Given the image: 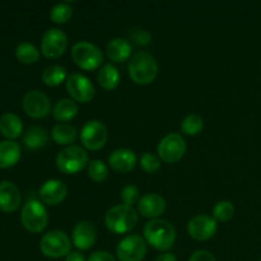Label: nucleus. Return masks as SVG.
<instances>
[{"mask_svg": "<svg viewBox=\"0 0 261 261\" xmlns=\"http://www.w3.org/2000/svg\"><path fill=\"white\" fill-rule=\"evenodd\" d=\"M155 261H177L176 256L173 254H170V252H165V254L160 255V256L155 259Z\"/></svg>", "mask_w": 261, "mask_h": 261, "instance_id": "39", "label": "nucleus"}, {"mask_svg": "<svg viewBox=\"0 0 261 261\" xmlns=\"http://www.w3.org/2000/svg\"><path fill=\"white\" fill-rule=\"evenodd\" d=\"M70 239L68 234L63 231H54L47 232L43 234L40 242V250L46 257L50 259H59V257L68 256L70 254Z\"/></svg>", "mask_w": 261, "mask_h": 261, "instance_id": "7", "label": "nucleus"}, {"mask_svg": "<svg viewBox=\"0 0 261 261\" xmlns=\"http://www.w3.org/2000/svg\"><path fill=\"white\" fill-rule=\"evenodd\" d=\"M144 240L153 249L158 251H167L173 246L176 231L172 224L166 219H152L144 227Z\"/></svg>", "mask_w": 261, "mask_h": 261, "instance_id": "1", "label": "nucleus"}, {"mask_svg": "<svg viewBox=\"0 0 261 261\" xmlns=\"http://www.w3.org/2000/svg\"><path fill=\"white\" fill-rule=\"evenodd\" d=\"M23 110L28 116L33 119H42L46 117L51 111L50 98L43 92L30 91L24 94L22 101Z\"/></svg>", "mask_w": 261, "mask_h": 261, "instance_id": "13", "label": "nucleus"}, {"mask_svg": "<svg viewBox=\"0 0 261 261\" xmlns=\"http://www.w3.org/2000/svg\"><path fill=\"white\" fill-rule=\"evenodd\" d=\"M188 232L190 237L198 241H206L212 239L217 232V221L213 217L195 216L188 223Z\"/></svg>", "mask_w": 261, "mask_h": 261, "instance_id": "14", "label": "nucleus"}, {"mask_svg": "<svg viewBox=\"0 0 261 261\" xmlns=\"http://www.w3.org/2000/svg\"><path fill=\"white\" fill-rule=\"evenodd\" d=\"M189 261H216L213 255L209 251H205V250H199V251L194 252L190 256Z\"/></svg>", "mask_w": 261, "mask_h": 261, "instance_id": "37", "label": "nucleus"}, {"mask_svg": "<svg viewBox=\"0 0 261 261\" xmlns=\"http://www.w3.org/2000/svg\"><path fill=\"white\" fill-rule=\"evenodd\" d=\"M234 206L231 201L222 200L213 208V218L219 222H228L233 217Z\"/></svg>", "mask_w": 261, "mask_h": 261, "instance_id": "32", "label": "nucleus"}, {"mask_svg": "<svg viewBox=\"0 0 261 261\" xmlns=\"http://www.w3.org/2000/svg\"><path fill=\"white\" fill-rule=\"evenodd\" d=\"M88 261H116V259L107 251H94L89 255Z\"/></svg>", "mask_w": 261, "mask_h": 261, "instance_id": "36", "label": "nucleus"}, {"mask_svg": "<svg viewBox=\"0 0 261 261\" xmlns=\"http://www.w3.org/2000/svg\"><path fill=\"white\" fill-rule=\"evenodd\" d=\"M71 58L75 65L83 70H94L101 66L103 61V54L101 48L88 41H81L74 43L71 47Z\"/></svg>", "mask_w": 261, "mask_h": 261, "instance_id": "5", "label": "nucleus"}, {"mask_svg": "<svg viewBox=\"0 0 261 261\" xmlns=\"http://www.w3.org/2000/svg\"><path fill=\"white\" fill-rule=\"evenodd\" d=\"M116 255L120 261H142L147 255V242L139 234H130L119 242Z\"/></svg>", "mask_w": 261, "mask_h": 261, "instance_id": "8", "label": "nucleus"}, {"mask_svg": "<svg viewBox=\"0 0 261 261\" xmlns=\"http://www.w3.org/2000/svg\"><path fill=\"white\" fill-rule=\"evenodd\" d=\"M20 222L31 233L42 232L48 223V214L45 205L38 200L27 201L20 213Z\"/></svg>", "mask_w": 261, "mask_h": 261, "instance_id": "6", "label": "nucleus"}, {"mask_svg": "<svg viewBox=\"0 0 261 261\" xmlns=\"http://www.w3.org/2000/svg\"><path fill=\"white\" fill-rule=\"evenodd\" d=\"M140 167L147 173H155L161 168V158L153 153H144L140 157Z\"/></svg>", "mask_w": 261, "mask_h": 261, "instance_id": "33", "label": "nucleus"}, {"mask_svg": "<svg viewBox=\"0 0 261 261\" xmlns=\"http://www.w3.org/2000/svg\"><path fill=\"white\" fill-rule=\"evenodd\" d=\"M204 121L199 115H188L181 122V130L186 135H198L203 130Z\"/></svg>", "mask_w": 261, "mask_h": 261, "instance_id": "30", "label": "nucleus"}, {"mask_svg": "<svg viewBox=\"0 0 261 261\" xmlns=\"http://www.w3.org/2000/svg\"><path fill=\"white\" fill-rule=\"evenodd\" d=\"M42 82L48 87H58L63 82H66L68 74L66 69L60 65H50L42 71Z\"/></svg>", "mask_w": 261, "mask_h": 261, "instance_id": "27", "label": "nucleus"}, {"mask_svg": "<svg viewBox=\"0 0 261 261\" xmlns=\"http://www.w3.org/2000/svg\"><path fill=\"white\" fill-rule=\"evenodd\" d=\"M97 81L102 88L106 89V91H112L120 83L119 70L112 64H105L97 74Z\"/></svg>", "mask_w": 261, "mask_h": 261, "instance_id": "25", "label": "nucleus"}, {"mask_svg": "<svg viewBox=\"0 0 261 261\" xmlns=\"http://www.w3.org/2000/svg\"><path fill=\"white\" fill-rule=\"evenodd\" d=\"M106 54L114 63H124L132 55V45L125 38H114L107 43Z\"/></svg>", "mask_w": 261, "mask_h": 261, "instance_id": "20", "label": "nucleus"}, {"mask_svg": "<svg viewBox=\"0 0 261 261\" xmlns=\"http://www.w3.org/2000/svg\"><path fill=\"white\" fill-rule=\"evenodd\" d=\"M140 193L139 189L135 185H126L125 188H122L121 193H120V198L124 201L125 205L133 206V204L138 203L140 200Z\"/></svg>", "mask_w": 261, "mask_h": 261, "instance_id": "34", "label": "nucleus"}, {"mask_svg": "<svg viewBox=\"0 0 261 261\" xmlns=\"http://www.w3.org/2000/svg\"><path fill=\"white\" fill-rule=\"evenodd\" d=\"M65 261H86V257L78 251H71L68 256L65 257Z\"/></svg>", "mask_w": 261, "mask_h": 261, "instance_id": "38", "label": "nucleus"}, {"mask_svg": "<svg viewBox=\"0 0 261 261\" xmlns=\"http://www.w3.org/2000/svg\"><path fill=\"white\" fill-rule=\"evenodd\" d=\"M260 261H261V259H260Z\"/></svg>", "mask_w": 261, "mask_h": 261, "instance_id": "40", "label": "nucleus"}, {"mask_svg": "<svg viewBox=\"0 0 261 261\" xmlns=\"http://www.w3.org/2000/svg\"><path fill=\"white\" fill-rule=\"evenodd\" d=\"M48 142V134L43 127L32 126L27 129L23 135V143L30 149H40L43 148Z\"/></svg>", "mask_w": 261, "mask_h": 261, "instance_id": "26", "label": "nucleus"}, {"mask_svg": "<svg viewBox=\"0 0 261 261\" xmlns=\"http://www.w3.org/2000/svg\"><path fill=\"white\" fill-rule=\"evenodd\" d=\"M138 219V212L133 206L119 204L107 211L105 223L114 233L124 234L137 227Z\"/></svg>", "mask_w": 261, "mask_h": 261, "instance_id": "3", "label": "nucleus"}, {"mask_svg": "<svg viewBox=\"0 0 261 261\" xmlns=\"http://www.w3.org/2000/svg\"><path fill=\"white\" fill-rule=\"evenodd\" d=\"M130 38H132L133 42L138 46H147L149 45L150 41H152V36L148 31L142 30V28H134V30L130 32Z\"/></svg>", "mask_w": 261, "mask_h": 261, "instance_id": "35", "label": "nucleus"}, {"mask_svg": "<svg viewBox=\"0 0 261 261\" xmlns=\"http://www.w3.org/2000/svg\"><path fill=\"white\" fill-rule=\"evenodd\" d=\"M88 176L94 182H102L109 176V167L101 160H93L88 163Z\"/></svg>", "mask_w": 261, "mask_h": 261, "instance_id": "31", "label": "nucleus"}, {"mask_svg": "<svg viewBox=\"0 0 261 261\" xmlns=\"http://www.w3.org/2000/svg\"><path fill=\"white\" fill-rule=\"evenodd\" d=\"M15 56L23 64H35L40 59V51L33 43L20 42L15 48Z\"/></svg>", "mask_w": 261, "mask_h": 261, "instance_id": "28", "label": "nucleus"}, {"mask_svg": "<svg viewBox=\"0 0 261 261\" xmlns=\"http://www.w3.org/2000/svg\"><path fill=\"white\" fill-rule=\"evenodd\" d=\"M51 137H53L54 142L59 145H71L76 140L78 137V132L75 127L66 122H60V124L55 125L51 130Z\"/></svg>", "mask_w": 261, "mask_h": 261, "instance_id": "23", "label": "nucleus"}, {"mask_svg": "<svg viewBox=\"0 0 261 261\" xmlns=\"http://www.w3.org/2000/svg\"><path fill=\"white\" fill-rule=\"evenodd\" d=\"M166 201L158 194H145L138 201V212L145 218L157 219L165 212Z\"/></svg>", "mask_w": 261, "mask_h": 261, "instance_id": "17", "label": "nucleus"}, {"mask_svg": "<svg viewBox=\"0 0 261 261\" xmlns=\"http://www.w3.org/2000/svg\"><path fill=\"white\" fill-rule=\"evenodd\" d=\"M97 239V231L93 223L88 221H82L75 224L73 229V245L78 250L86 251L94 245Z\"/></svg>", "mask_w": 261, "mask_h": 261, "instance_id": "15", "label": "nucleus"}, {"mask_svg": "<svg viewBox=\"0 0 261 261\" xmlns=\"http://www.w3.org/2000/svg\"><path fill=\"white\" fill-rule=\"evenodd\" d=\"M20 158V147L13 140L0 142V168L13 167Z\"/></svg>", "mask_w": 261, "mask_h": 261, "instance_id": "21", "label": "nucleus"}, {"mask_svg": "<svg viewBox=\"0 0 261 261\" xmlns=\"http://www.w3.org/2000/svg\"><path fill=\"white\" fill-rule=\"evenodd\" d=\"M88 154L78 145H69L56 155V167L66 175H75L88 166Z\"/></svg>", "mask_w": 261, "mask_h": 261, "instance_id": "4", "label": "nucleus"}, {"mask_svg": "<svg viewBox=\"0 0 261 261\" xmlns=\"http://www.w3.org/2000/svg\"><path fill=\"white\" fill-rule=\"evenodd\" d=\"M109 163L114 171L119 173H126L134 170L137 166V155L133 150L120 148L114 150L109 157Z\"/></svg>", "mask_w": 261, "mask_h": 261, "instance_id": "19", "label": "nucleus"}, {"mask_svg": "<svg viewBox=\"0 0 261 261\" xmlns=\"http://www.w3.org/2000/svg\"><path fill=\"white\" fill-rule=\"evenodd\" d=\"M71 14H73V9H71L69 3H58L54 5L50 10V18L54 23L58 24H63L70 19Z\"/></svg>", "mask_w": 261, "mask_h": 261, "instance_id": "29", "label": "nucleus"}, {"mask_svg": "<svg viewBox=\"0 0 261 261\" xmlns=\"http://www.w3.org/2000/svg\"><path fill=\"white\" fill-rule=\"evenodd\" d=\"M68 195V188L61 180H47L40 189V198L47 205H58L63 203Z\"/></svg>", "mask_w": 261, "mask_h": 261, "instance_id": "16", "label": "nucleus"}, {"mask_svg": "<svg viewBox=\"0 0 261 261\" xmlns=\"http://www.w3.org/2000/svg\"><path fill=\"white\" fill-rule=\"evenodd\" d=\"M20 205V193L10 181L0 182V211L4 213L15 212Z\"/></svg>", "mask_w": 261, "mask_h": 261, "instance_id": "18", "label": "nucleus"}, {"mask_svg": "<svg viewBox=\"0 0 261 261\" xmlns=\"http://www.w3.org/2000/svg\"><path fill=\"white\" fill-rule=\"evenodd\" d=\"M23 132L22 120L12 112H7L0 117V133L8 139H17Z\"/></svg>", "mask_w": 261, "mask_h": 261, "instance_id": "22", "label": "nucleus"}, {"mask_svg": "<svg viewBox=\"0 0 261 261\" xmlns=\"http://www.w3.org/2000/svg\"><path fill=\"white\" fill-rule=\"evenodd\" d=\"M186 152V142L182 135L171 133L158 144V155L166 163H176Z\"/></svg>", "mask_w": 261, "mask_h": 261, "instance_id": "10", "label": "nucleus"}, {"mask_svg": "<svg viewBox=\"0 0 261 261\" xmlns=\"http://www.w3.org/2000/svg\"><path fill=\"white\" fill-rule=\"evenodd\" d=\"M65 83L69 96L75 102L87 103V102L92 101V98L94 97V93H96V89H94L93 84L83 74H70L68 76V79H66Z\"/></svg>", "mask_w": 261, "mask_h": 261, "instance_id": "12", "label": "nucleus"}, {"mask_svg": "<svg viewBox=\"0 0 261 261\" xmlns=\"http://www.w3.org/2000/svg\"><path fill=\"white\" fill-rule=\"evenodd\" d=\"M107 139H109V132L106 125L98 120L88 121L81 132L82 144L89 150H99L103 148Z\"/></svg>", "mask_w": 261, "mask_h": 261, "instance_id": "9", "label": "nucleus"}, {"mask_svg": "<svg viewBox=\"0 0 261 261\" xmlns=\"http://www.w3.org/2000/svg\"><path fill=\"white\" fill-rule=\"evenodd\" d=\"M129 75L134 83L139 86L150 84L158 74V63L154 56L145 51L134 54L129 61Z\"/></svg>", "mask_w": 261, "mask_h": 261, "instance_id": "2", "label": "nucleus"}, {"mask_svg": "<svg viewBox=\"0 0 261 261\" xmlns=\"http://www.w3.org/2000/svg\"><path fill=\"white\" fill-rule=\"evenodd\" d=\"M53 115L58 121L66 122L73 120L78 115V105L71 98H63L54 106Z\"/></svg>", "mask_w": 261, "mask_h": 261, "instance_id": "24", "label": "nucleus"}, {"mask_svg": "<svg viewBox=\"0 0 261 261\" xmlns=\"http://www.w3.org/2000/svg\"><path fill=\"white\" fill-rule=\"evenodd\" d=\"M68 48V37L59 28H50L46 31L41 40V51L47 59H58Z\"/></svg>", "mask_w": 261, "mask_h": 261, "instance_id": "11", "label": "nucleus"}]
</instances>
